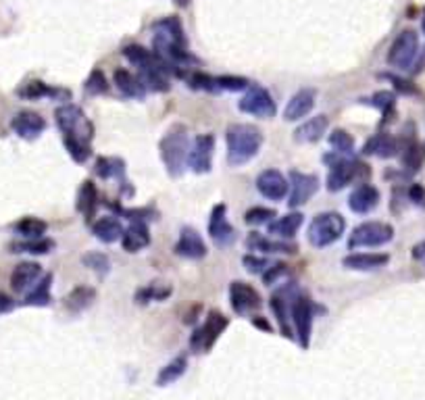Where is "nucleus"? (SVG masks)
<instances>
[{
  "label": "nucleus",
  "mask_w": 425,
  "mask_h": 400,
  "mask_svg": "<svg viewBox=\"0 0 425 400\" xmlns=\"http://www.w3.org/2000/svg\"><path fill=\"white\" fill-rule=\"evenodd\" d=\"M11 130L24 140H36L46 130V121L34 111H21L11 119Z\"/></svg>",
  "instance_id": "f3484780"
},
{
  "label": "nucleus",
  "mask_w": 425,
  "mask_h": 400,
  "mask_svg": "<svg viewBox=\"0 0 425 400\" xmlns=\"http://www.w3.org/2000/svg\"><path fill=\"white\" fill-rule=\"evenodd\" d=\"M361 103H365V105H369V107H373V109L381 111V115H383V123H385V121H390V119H392V115H394L396 96H394V92L381 90V92H375L373 96L361 98Z\"/></svg>",
  "instance_id": "c9c22d12"
},
{
  "label": "nucleus",
  "mask_w": 425,
  "mask_h": 400,
  "mask_svg": "<svg viewBox=\"0 0 425 400\" xmlns=\"http://www.w3.org/2000/svg\"><path fill=\"white\" fill-rule=\"evenodd\" d=\"M190 3H192V0H173V5H175V7H180V9L190 7Z\"/></svg>",
  "instance_id": "6e6d98bb"
},
{
  "label": "nucleus",
  "mask_w": 425,
  "mask_h": 400,
  "mask_svg": "<svg viewBox=\"0 0 425 400\" xmlns=\"http://www.w3.org/2000/svg\"><path fill=\"white\" fill-rule=\"evenodd\" d=\"M186 369H188V358H186V356H177V358H173L167 367H163V371H161L159 377H157V383H159V385H167V383L180 379V377L186 373Z\"/></svg>",
  "instance_id": "ea45409f"
},
{
  "label": "nucleus",
  "mask_w": 425,
  "mask_h": 400,
  "mask_svg": "<svg viewBox=\"0 0 425 400\" xmlns=\"http://www.w3.org/2000/svg\"><path fill=\"white\" fill-rule=\"evenodd\" d=\"M377 205H379V190H377L373 184H369V182L358 184V186L350 192V196H348V207H350V211L356 213V215H367V213H371Z\"/></svg>",
  "instance_id": "a211bd4d"
},
{
  "label": "nucleus",
  "mask_w": 425,
  "mask_h": 400,
  "mask_svg": "<svg viewBox=\"0 0 425 400\" xmlns=\"http://www.w3.org/2000/svg\"><path fill=\"white\" fill-rule=\"evenodd\" d=\"M346 232V219L336 211H323L313 217L309 225V242L315 248H325L336 244Z\"/></svg>",
  "instance_id": "423d86ee"
},
{
  "label": "nucleus",
  "mask_w": 425,
  "mask_h": 400,
  "mask_svg": "<svg viewBox=\"0 0 425 400\" xmlns=\"http://www.w3.org/2000/svg\"><path fill=\"white\" fill-rule=\"evenodd\" d=\"M213 150H215V136L213 134L196 136L194 142L190 144L186 165L194 173H209L213 167Z\"/></svg>",
  "instance_id": "9b49d317"
},
{
  "label": "nucleus",
  "mask_w": 425,
  "mask_h": 400,
  "mask_svg": "<svg viewBox=\"0 0 425 400\" xmlns=\"http://www.w3.org/2000/svg\"><path fill=\"white\" fill-rule=\"evenodd\" d=\"M225 213H227L225 205H215L213 211H211V217H209V236L219 246H229L238 238V234H236L234 225L227 221Z\"/></svg>",
  "instance_id": "2eb2a0df"
},
{
  "label": "nucleus",
  "mask_w": 425,
  "mask_h": 400,
  "mask_svg": "<svg viewBox=\"0 0 425 400\" xmlns=\"http://www.w3.org/2000/svg\"><path fill=\"white\" fill-rule=\"evenodd\" d=\"M215 84H217L219 92H221V90L242 92V90H248V88L252 86L250 80H246V78H238V76H219V78H215Z\"/></svg>",
  "instance_id": "c03bdc74"
},
{
  "label": "nucleus",
  "mask_w": 425,
  "mask_h": 400,
  "mask_svg": "<svg viewBox=\"0 0 425 400\" xmlns=\"http://www.w3.org/2000/svg\"><path fill=\"white\" fill-rule=\"evenodd\" d=\"M51 286H53V273H46L24 298V306H49L53 296H51Z\"/></svg>",
  "instance_id": "7c9ffc66"
},
{
  "label": "nucleus",
  "mask_w": 425,
  "mask_h": 400,
  "mask_svg": "<svg viewBox=\"0 0 425 400\" xmlns=\"http://www.w3.org/2000/svg\"><path fill=\"white\" fill-rule=\"evenodd\" d=\"M398 150H400V142L396 138H392L390 134H375L363 148L365 155H375L379 159L396 157Z\"/></svg>",
  "instance_id": "c85d7f7f"
},
{
  "label": "nucleus",
  "mask_w": 425,
  "mask_h": 400,
  "mask_svg": "<svg viewBox=\"0 0 425 400\" xmlns=\"http://www.w3.org/2000/svg\"><path fill=\"white\" fill-rule=\"evenodd\" d=\"M323 163L329 167L327 173V190L329 192H340L346 186H350L354 180H369L371 169L369 165L352 159V155H340V153H329L323 157Z\"/></svg>",
  "instance_id": "20e7f679"
},
{
  "label": "nucleus",
  "mask_w": 425,
  "mask_h": 400,
  "mask_svg": "<svg viewBox=\"0 0 425 400\" xmlns=\"http://www.w3.org/2000/svg\"><path fill=\"white\" fill-rule=\"evenodd\" d=\"M408 200L417 207H423L425 209V188L421 184H413L408 188Z\"/></svg>",
  "instance_id": "603ef678"
},
{
  "label": "nucleus",
  "mask_w": 425,
  "mask_h": 400,
  "mask_svg": "<svg viewBox=\"0 0 425 400\" xmlns=\"http://www.w3.org/2000/svg\"><path fill=\"white\" fill-rule=\"evenodd\" d=\"M190 82H192V88H196V90L219 92L217 84H215V78H211V76H207V73H194Z\"/></svg>",
  "instance_id": "09e8293b"
},
{
  "label": "nucleus",
  "mask_w": 425,
  "mask_h": 400,
  "mask_svg": "<svg viewBox=\"0 0 425 400\" xmlns=\"http://www.w3.org/2000/svg\"><path fill=\"white\" fill-rule=\"evenodd\" d=\"M96 173L103 180H119L121 184H128L123 173H125V165L121 159H111V157H101L96 161Z\"/></svg>",
  "instance_id": "4c0bfd02"
},
{
  "label": "nucleus",
  "mask_w": 425,
  "mask_h": 400,
  "mask_svg": "<svg viewBox=\"0 0 425 400\" xmlns=\"http://www.w3.org/2000/svg\"><path fill=\"white\" fill-rule=\"evenodd\" d=\"M390 263V256L383 252H352L342 259V265L352 271H375Z\"/></svg>",
  "instance_id": "b1692460"
},
{
  "label": "nucleus",
  "mask_w": 425,
  "mask_h": 400,
  "mask_svg": "<svg viewBox=\"0 0 425 400\" xmlns=\"http://www.w3.org/2000/svg\"><path fill=\"white\" fill-rule=\"evenodd\" d=\"M55 121L63 134L65 148L76 163H86L92 155L90 142L94 138V125L78 105H63L55 111Z\"/></svg>",
  "instance_id": "f257e3e1"
},
{
  "label": "nucleus",
  "mask_w": 425,
  "mask_h": 400,
  "mask_svg": "<svg viewBox=\"0 0 425 400\" xmlns=\"http://www.w3.org/2000/svg\"><path fill=\"white\" fill-rule=\"evenodd\" d=\"M227 325H229V319L223 313L211 311L205 325L200 329H196L190 338L192 350L194 352H209L215 346V342L219 340V336L227 329Z\"/></svg>",
  "instance_id": "1a4fd4ad"
},
{
  "label": "nucleus",
  "mask_w": 425,
  "mask_h": 400,
  "mask_svg": "<svg viewBox=\"0 0 425 400\" xmlns=\"http://www.w3.org/2000/svg\"><path fill=\"white\" fill-rule=\"evenodd\" d=\"M315 101H317V92L313 88H302L298 90L286 105L284 109V119L286 121H298L302 117H306L313 109H315Z\"/></svg>",
  "instance_id": "412c9836"
},
{
  "label": "nucleus",
  "mask_w": 425,
  "mask_h": 400,
  "mask_svg": "<svg viewBox=\"0 0 425 400\" xmlns=\"http://www.w3.org/2000/svg\"><path fill=\"white\" fill-rule=\"evenodd\" d=\"M13 229L24 238H42L49 229V223L38 217H24L13 225Z\"/></svg>",
  "instance_id": "58836bf2"
},
{
  "label": "nucleus",
  "mask_w": 425,
  "mask_h": 400,
  "mask_svg": "<svg viewBox=\"0 0 425 400\" xmlns=\"http://www.w3.org/2000/svg\"><path fill=\"white\" fill-rule=\"evenodd\" d=\"M229 302H232L234 313L238 315H250L263 306L261 294L250 284H244L238 279L229 284Z\"/></svg>",
  "instance_id": "ddd939ff"
},
{
  "label": "nucleus",
  "mask_w": 425,
  "mask_h": 400,
  "mask_svg": "<svg viewBox=\"0 0 425 400\" xmlns=\"http://www.w3.org/2000/svg\"><path fill=\"white\" fill-rule=\"evenodd\" d=\"M302 223H304V215L296 211V213L275 217L271 223H267V232L277 240H290V238H294L298 234Z\"/></svg>",
  "instance_id": "393cba45"
},
{
  "label": "nucleus",
  "mask_w": 425,
  "mask_h": 400,
  "mask_svg": "<svg viewBox=\"0 0 425 400\" xmlns=\"http://www.w3.org/2000/svg\"><path fill=\"white\" fill-rule=\"evenodd\" d=\"M421 28H423V34H425V9H423V17H421Z\"/></svg>",
  "instance_id": "4d7b16f0"
},
{
  "label": "nucleus",
  "mask_w": 425,
  "mask_h": 400,
  "mask_svg": "<svg viewBox=\"0 0 425 400\" xmlns=\"http://www.w3.org/2000/svg\"><path fill=\"white\" fill-rule=\"evenodd\" d=\"M257 190L269 198V200H284L286 194L290 192V182L286 180V175L277 169H267L263 173H259L257 177Z\"/></svg>",
  "instance_id": "dca6fc26"
},
{
  "label": "nucleus",
  "mask_w": 425,
  "mask_h": 400,
  "mask_svg": "<svg viewBox=\"0 0 425 400\" xmlns=\"http://www.w3.org/2000/svg\"><path fill=\"white\" fill-rule=\"evenodd\" d=\"M313 300L306 296H296L292 302V313H290V321L296 329V338L300 342L302 348H309L311 342V327H313Z\"/></svg>",
  "instance_id": "f8f14e48"
},
{
  "label": "nucleus",
  "mask_w": 425,
  "mask_h": 400,
  "mask_svg": "<svg viewBox=\"0 0 425 400\" xmlns=\"http://www.w3.org/2000/svg\"><path fill=\"white\" fill-rule=\"evenodd\" d=\"M394 238V227L383 221H365L356 225L348 238V248H375L383 246Z\"/></svg>",
  "instance_id": "0eeeda50"
},
{
  "label": "nucleus",
  "mask_w": 425,
  "mask_h": 400,
  "mask_svg": "<svg viewBox=\"0 0 425 400\" xmlns=\"http://www.w3.org/2000/svg\"><path fill=\"white\" fill-rule=\"evenodd\" d=\"M242 265H244L250 273H254V275H263V273L267 271V267H269V261H267L265 256L244 254V256H242Z\"/></svg>",
  "instance_id": "de8ad7c7"
},
{
  "label": "nucleus",
  "mask_w": 425,
  "mask_h": 400,
  "mask_svg": "<svg viewBox=\"0 0 425 400\" xmlns=\"http://www.w3.org/2000/svg\"><path fill=\"white\" fill-rule=\"evenodd\" d=\"M153 53L163 59L167 65H171L177 71L182 65L194 61L188 53V42L184 36V28L177 17H167L155 24V36H153Z\"/></svg>",
  "instance_id": "f03ea898"
},
{
  "label": "nucleus",
  "mask_w": 425,
  "mask_h": 400,
  "mask_svg": "<svg viewBox=\"0 0 425 400\" xmlns=\"http://www.w3.org/2000/svg\"><path fill=\"white\" fill-rule=\"evenodd\" d=\"M96 207H98V190H96V184L86 180L80 188V194H78V211H82L86 215V219L90 221L96 213Z\"/></svg>",
  "instance_id": "f704fd0d"
},
{
  "label": "nucleus",
  "mask_w": 425,
  "mask_h": 400,
  "mask_svg": "<svg viewBox=\"0 0 425 400\" xmlns=\"http://www.w3.org/2000/svg\"><path fill=\"white\" fill-rule=\"evenodd\" d=\"M383 78L390 80L400 94H406V96H417V94H419L417 86H415L413 82H408V80H402V78H398V76H388V73H385Z\"/></svg>",
  "instance_id": "8fccbe9b"
},
{
  "label": "nucleus",
  "mask_w": 425,
  "mask_h": 400,
  "mask_svg": "<svg viewBox=\"0 0 425 400\" xmlns=\"http://www.w3.org/2000/svg\"><path fill=\"white\" fill-rule=\"evenodd\" d=\"M161 159L165 169L169 171L171 177H180L184 173L188 150H190V138H188V128L182 123H175L167 130V134L159 142Z\"/></svg>",
  "instance_id": "39448f33"
},
{
  "label": "nucleus",
  "mask_w": 425,
  "mask_h": 400,
  "mask_svg": "<svg viewBox=\"0 0 425 400\" xmlns=\"http://www.w3.org/2000/svg\"><path fill=\"white\" fill-rule=\"evenodd\" d=\"M171 296V286H163V284H150L146 288H140L136 292V302L140 304H146V302H153V300H167Z\"/></svg>",
  "instance_id": "a19ab883"
},
{
  "label": "nucleus",
  "mask_w": 425,
  "mask_h": 400,
  "mask_svg": "<svg viewBox=\"0 0 425 400\" xmlns=\"http://www.w3.org/2000/svg\"><path fill=\"white\" fill-rule=\"evenodd\" d=\"M290 207H302L309 202L311 196L317 194L319 190V177L313 173H302V171H290Z\"/></svg>",
  "instance_id": "4468645a"
},
{
  "label": "nucleus",
  "mask_w": 425,
  "mask_h": 400,
  "mask_svg": "<svg viewBox=\"0 0 425 400\" xmlns=\"http://www.w3.org/2000/svg\"><path fill=\"white\" fill-rule=\"evenodd\" d=\"M425 163V146L419 142H408L404 144V153H402V167L408 173H417Z\"/></svg>",
  "instance_id": "e433bc0d"
},
{
  "label": "nucleus",
  "mask_w": 425,
  "mask_h": 400,
  "mask_svg": "<svg viewBox=\"0 0 425 400\" xmlns=\"http://www.w3.org/2000/svg\"><path fill=\"white\" fill-rule=\"evenodd\" d=\"M92 234L105 242V244H113L117 240H121L123 236V225L121 221L115 217V215H107V217H101L92 223Z\"/></svg>",
  "instance_id": "cd10ccee"
},
{
  "label": "nucleus",
  "mask_w": 425,
  "mask_h": 400,
  "mask_svg": "<svg viewBox=\"0 0 425 400\" xmlns=\"http://www.w3.org/2000/svg\"><path fill=\"white\" fill-rule=\"evenodd\" d=\"M225 142H227V161L234 167L250 163L261 146H263V134L257 125L250 123H234L225 132Z\"/></svg>",
  "instance_id": "7ed1b4c3"
},
{
  "label": "nucleus",
  "mask_w": 425,
  "mask_h": 400,
  "mask_svg": "<svg viewBox=\"0 0 425 400\" xmlns=\"http://www.w3.org/2000/svg\"><path fill=\"white\" fill-rule=\"evenodd\" d=\"M246 246L250 250H257L261 254H296L298 252V246L296 244H290V242H284V240H269L265 238L263 234L259 232H252L248 238H246Z\"/></svg>",
  "instance_id": "5701e85b"
},
{
  "label": "nucleus",
  "mask_w": 425,
  "mask_h": 400,
  "mask_svg": "<svg viewBox=\"0 0 425 400\" xmlns=\"http://www.w3.org/2000/svg\"><path fill=\"white\" fill-rule=\"evenodd\" d=\"M175 254L177 256H184V259H192V261H198V259H205L207 256V244L205 240L200 238V234L192 227H184L182 234H180V240L175 242L173 246Z\"/></svg>",
  "instance_id": "6ab92c4d"
},
{
  "label": "nucleus",
  "mask_w": 425,
  "mask_h": 400,
  "mask_svg": "<svg viewBox=\"0 0 425 400\" xmlns=\"http://www.w3.org/2000/svg\"><path fill=\"white\" fill-rule=\"evenodd\" d=\"M55 248L51 238H26L9 244V252H28V254H49Z\"/></svg>",
  "instance_id": "72a5a7b5"
},
{
  "label": "nucleus",
  "mask_w": 425,
  "mask_h": 400,
  "mask_svg": "<svg viewBox=\"0 0 425 400\" xmlns=\"http://www.w3.org/2000/svg\"><path fill=\"white\" fill-rule=\"evenodd\" d=\"M17 96L26 98V101H38V98H44V96H51V98L67 96V98H69V92H67V90H59V88H51L49 84L34 80V82L24 84V86L17 90Z\"/></svg>",
  "instance_id": "c756f323"
},
{
  "label": "nucleus",
  "mask_w": 425,
  "mask_h": 400,
  "mask_svg": "<svg viewBox=\"0 0 425 400\" xmlns=\"http://www.w3.org/2000/svg\"><path fill=\"white\" fill-rule=\"evenodd\" d=\"M115 86L125 94V96H134V98H140L146 94V88L142 84V80L132 73L130 69H117L115 71Z\"/></svg>",
  "instance_id": "2f4dec72"
},
{
  "label": "nucleus",
  "mask_w": 425,
  "mask_h": 400,
  "mask_svg": "<svg viewBox=\"0 0 425 400\" xmlns=\"http://www.w3.org/2000/svg\"><path fill=\"white\" fill-rule=\"evenodd\" d=\"M277 217V213L273 209L267 207H252L244 213V221L248 225H263V223H271Z\"/></svg>",
  "instance_id": "37998d69"
},
{
  "label": "nucleus",
  "mask_w": 425,
  "mask_h": 400,
  "mask_svg": "<svg viewBox=\"0 0 425 400\" xmlns=\"http://www.w3.org/2000/svg\"><path fill=\"white\" fill-rule=\"evenodd\" d=\"M252 325L254 327H259V329H265L267 333H271L273 329H271V325H269V321L265 319V317H252Z\"/></svg>",
  "instance_id": "5fc2aeb1"
},
{
  "label": "nucleus",
  "mask_w": 425,
  "mask_h": 400,
  "mask_svg": "<svg viewBox=\"0 0 425 400\" xmlns=\"http://www.w3.org/2000/svg\"><path fill=\"white\" fill-rule=\"evenodd\" d=\"M82 263H84L88 269H92V271H96V273H101V275H107V273H109V269H111L109 256H107V254H103V252H96V250H92V252H88V254H84Z\"/></svg>",
  "instance_id": "a18cd8bd"
},
{
  "label": "nucleus",
  "mask_w": 425,
  "mask_h": 400,
  "mask_svg": "<svg viewBox=\"0 0 425 400\" xmlns=\"http://www.w3.org/2000/svg\"><path fill=\"white\" fill-rule=\"evenodd\" d=\"M238 109L246 115H254L259 119H271L277 113L275 101L271 96V92L267 88L261 86H250L246 90V94L240 98Z\"/></svg>",
  "instance_id": "9d476101"
},
{
  "label": "nucleus",
  "mask_w": 425,
  "mask_h": 400,
  "mask_svg": "<svg viewBox=\"0 0 425 400\" xmlns=\"http://www.w3.org/2000/svg\"><path fill=\"white\" fill-rule=\"evenodd\" d=\"M294 296H296L294 286H286L284 290H279V292H275V294L271 296V311H273V315H275V319H277V323H279L281 333H284L286 338H290V340L296 338V336L292 333V327H290V313H292V308H288V302H290V298H294Z\"/></svg>",
  "instance_id": "aec40b11"
},
{
  "label": "nucleus",
  "mask_w": 425,
  "mask_h": 400,
  "mask_svg": "<svg viewBox=\"0 0 425 400\" xmlns=\"http://www.w3.org/2000/svg\"><path fill=\"white\" fill-rule=\"evenodd\" d=\"M96 300V290L90 288V286H78L73 288L67 298H65V306L71 311V313H82L86 311L88 306H92V302Z\"/></svg>",
  "instance_id": "473e14b6"
},
{
  "label": "nucleus",
  "mask_w": 425,
  "mask_h": 400,
  "mask_svg": "<svg viewBox=\"0 0 425 400\" xmlns=\"http://www.w3.org/2000/svg\"><path fill=\"white\" fill-rule=\"evenodd\" d=\"M286 273H288V265H286V263H275V265H269V267H267V271L263 273V281H265L267 286H271V284H275V279L284 277Z\"/></svg>",
  "instance_id": "3c124183"
},
{
  "label": "nucleus",
  "mask_w": 425,
  "mask_h": 400,
  "mask_svg": "<svg viewBox=\"0 0 425 400\" xmlns=\"http://www.w3.org/2000/svg\"><path fill=\"white\" fill-rule=\"evenodd\" d=\"M150 244V232L148 225L142 221H132V225L128 229H123L121 236V246L125 252H140L142 248H146Z\"/></svg>",
  "instance_id": "bb28decb"
},
{
  "label": "nucleus",
  "mask_w": 425,
  "mask_h": 400,
  "mask_svg": "<svg viewBox=\"0 0 425 400\" xmlns=\"http://www.w3.org/2000/svg\"><path fill=\"white\" fill-rule=\"evenodd\" d=\"M42 275V267L34 261H24L19 263L13 273H11V288L13 292H28L36 286V281L40 279Z\"/></svg>",
  "instance_id": "4be33fe9"
},
{
  "label": "nucleus",
  "mask_w": 425,
  "mask_h": 400,
  "mask_svg": "<svg viewBox=\"0 0 425 400\" xmlns=\"http://www.w3.org/2000/svg\"><path fill=\"white\" fill-rule=\"evenodd\" d=\"M329 146L333 148V153H340V155H352L354 153V138L346 132V130H333L329 134Z\"/></svg>",
  "instance_id": "79ce46f5"
},
{
  "label": "nucleus",
  "mask_w": 425,
  "mask_h": 400,
  "mask_svg": "<svg viewBox=\"0 0 425 400\" xmlns=\"http://www.w3.org/2000/svg\"><path fill=\"white\" fill-rule=\"evenodd\" d=\"M15 308V300L5 294V292H0V315H5V313H11Z\"/></svg>",
  "instance_id": "864d4df0"
},
{
  "label": "nucleus",
  "mask_w": 425,
  "mask_h": 400,
  "mask_svg": "<svg viewBox=\"0 0 425 400\" xmlns=\"http://www.w3.org/2000/svg\"><path fill=\"white\" fill-rule=\"evenodd\" d=\"M417 57H419V36H417V32L415 30H402L394 38V42H392V46L388 51L390 67L406 71V69H410L415 65Z\"/></svg>",
  "instance_id": "6e6552de"
},
{
  "label": "nucleus",
  "mask_w": 425,
  "mask_h": 400,
  "mask_svg": "<svg viewBox=\"0 0 425 400\" xmlns=\"http://www.w3.org/2000/svg\"><path fill=\"white\" fill-rule=\"evenodd\" d=\"M327 128H329V117L327 115H315L313 119L304 121L300 128L294 130V140L300 142V144L319 142L325 136Z\"/></svg>",
  "instance_id": "a878e982"
},
{
  "label": "nucleus",
  "mask_w": 425,
  "mask_h": 400,
  "mask_svg": "<svg viewBox=\"0 0 425 400\" xmlns=\"http://www.w3.org/2000/svg\"><path fill=\"white\" fill-rule=\"evenodd\" d=\"M86 90H88L90 94H96V96L109 92V82H107L103 69H94V71L90 73V78L86 80Z\"/></svg>",
  "instance_id": "49530a36"
}]
</instances>
